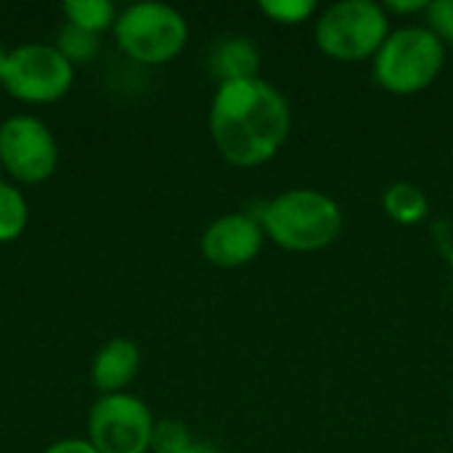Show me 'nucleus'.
<instances>
[{"mask_svg":"<svg viewBox=\"0 0 453 453\" xmlns=\"http://www.w3.org/2000/svg\"><path fill=\"white\" fill-rule=\"evenodd\" d=\"M382 210L401 226H414L422 223L430 212V199L427 194L409 180H398L393 186H388V191L382 194Z\"/></svg>","mask_w":453,"mask_h":453,"instance_id":"obj_12","label":"nucleus"},{"mask_svg":"<svg viewBox=\"0 0 453 453\" xmlns=\"http://www.w3.org/2000/svg\"><path fill=\"white\" fill-rule=\"evenodd\" d=\"M210 72L212 77L226 85V82H244V80H257L260 74V50L255 45V40L242 37V35H231L218 40L210 48Z\"/></svg>","mask_w":453,"mask_h":453,"instance_id":"obj_10","label":"nucleus"},{"mask_svg":"<svg viewBox=\"0 0 453 453\" xmlns=\"http://www.w3.org/2000/svg\"><path fill=\"white\" fill-rule=\"evenodd\" d=\"M138 364H141V350L135 342L130 340H111L101 348V353L96 356L93 364V382L98 390L117 395L122 388H127L135 374H138Z\"/></svg>","mask_w":453,"mask_h":453,"instance_id":"obj_11","label":"nucleus"},{"mask_svg":"<svg viewBox=\"0 0 453 453\" xmlns=\"http://www.w3.org/2000/svg\"><path fill=\"white\" fill-rule=\"evenodd\" d=\"M446 64V45L427 27H403L388 35L374 56V80L395 96L422 93Z\"/></svg>","mask_w":453,"mask_h":453,"instance_id":"obj_3","label":"nucleus"},{"mask_svg":"<svg viewBox=\"0 0 453 453\" xmlns=\"http://www.w3.org/2000/svg\"><path fill=\"white\" fill-rule=\"evenodd\" d=\"M69 24L96 35L114 21V5L109 0H69L61 5Z\"/></svg>","mask_w":453,"mask_h":453,"instance_id":"obj_13","label":"nucleus"},{"mask_svg":"<svg viewBox=\"0 0 453 453\" xmlns=\"http://www.w3.org/2000/svg\"><path fill=\"white\" fill-rule=\"evenodd\" d=\"M427 29L446 45H453V0H433L427 3Z\"/></svg>","mask_w":453,"mask_h":453,"instance_id":"obj_18","label":"nucleus"},{"mask_svg":"<svg viewBox=\"0 0 453 453\" xmlns=\"http://www.w3.org/2000/svg\"><path fill=\"white\" fill-rule=\"evenodd\" d=\"M388 13H417V11H427V3L425 0H406V3H398V0H390L388 5H382Z\"/></svg>","mask_w":453,"mask_h":453,"instance_id":"obj_20","label":"nucleus"},{"mask_svg":"<svg viewBox=\"0 0 453 453\" xmlns=\"http://www.w3.org/2000/svg\"><path fill=\"white\" fill-rule=\"evenodd\" d=\"M27 226V204L24 196L8 186L0 183V242H11L16 239Z\"/></svg>","mask_w":453,"mask_h":453,"instance_id":"obj_14","label":"nucleus"},{"mask_svg":"<svg viewBox=\"0 0 453 453\" xmlns=\"http://www.w3.org/2000/svg\"><path fill=\"white\" fill-rule=\"evenodd\" d=\"M191 435L188 430L175 422V419H165L159 425H154V435H151V449L157 453H183L191 446Z\"/></svg>","mask_w":453,"mask_h":453,"instance_id":"obj_16","label":"nucleus"},{"mask_svg":"<svg viewBox=\"0 0 453 453\" xmlns=\"http://www.w3.org/2000/svg\"><path fill=\"white\" fill-rule=\"evenodd\" d=\"M257 223L265 236L289 252H319L340 236L342 210L316 188H292L265 202Z\"/></svg>","mask_w":453,"mask_h":453,"instance_id":"obj_2","label":"nucleus"},{"mask_svg":"<svg viewBox=\"0 0 453 453\" xmlns=\"http://www.w3.org/2000/svg\"><path fill=\"white\" fill-rule=\"evenodd\" d=\"M56 141L50 130L35 117H11L0 127V162L5 170L24 180H45L56 167Z\"/></svg>","mask_w":453,"mask_h":453,"instance_id":"obj_8","label":"nucleus"},{"mask_svg":"<svg viewBox=\"0 0 453 453\" xmlns=\"http://www.w3.org/2000/svg\"><path fill=\"white\" fill-rule=\"evenodd\" d=\"M98 48V40L96 35L74 27V24H66L61 29V37H58V50L66 56V58H77V61H88Z\"/></svg>","mask_w":453,"mask_h":453,"instance_id":"obj_17","label":"nucleus"},{"mask_svg":"<svg viewBox=\"0 0 453 453\" xmlns=\"http://www.w3.org/2000/svg\"><path fill=\"white\" fill-rule=\"evenodd\" d=\"M45 453H98L90 443L85 441H61V443H53Z\"/></svg>","mask_w":453,"mask_h":453,"instance_id":"obj_19","label":"nucleus"},{"mask_svg":"<svg viewBox=\"0 0 453 453\" xmlns=\"http://www.w3.org/2000/svg\"><path fill=\"white\" fill-rule=\"evenodd\" d=\"M260 11L279 24H300L316 13V3L313 0H265L260 3Z\"/></svg>","mask_w":453,"mask_h":453,"instance_id":"obj_15","label":"nucleus"},{"mask_svg":"<svg viewBox=\"0 0 453 453\" xmlns=\"http://www.w3.org/2000/svg\"><path fill=\"white\" fill-rule=\"evenodd\" d=\"M388 35V11L372 0H340L316 21V45L337 61L374 58Z\"/></svg>","mask_w":453,"mask_h":453,"instance_id":"obj_4","label":"nucleus"},{"mask_svg":"<svg viewBox=\"0 0 453 453\" xmlns=\"http://www.w3.org/2000/svg\"><path fill=\"white\" fill-rule=\"evenodd\" d=\"M263 226L255 215H226L202 236V255L218 268H239L252 263L263 250Z\"/></svg>","mask_w":453,"mask_h":453,"instance_id":"obj_9","label":"nucleus"},{"mask_svg":"<svg viewBox=\"0 0 453 453\" xmlns=\"http://www.w3.org/2000/svg\"><path fill=\"white\" fill-rule=\"evenodd\" d=\"M151 435V411L133 395H104L90 411V446L98 453H146Z\"/></svg>","mask_w":453,"mask_h":453,"instance_id":"obj_7","label":"nucleus"},{"mask_svg":"<svg viewBox=\"0 0 453 453\" xmlns=\"http://www.w3.org/2000/svg\"><path fill=\"white\" fill-rule=\"evenodd\" d=\"M183 453H220V451H218V449H212L210 443H196V441H194V443H191V446H188Z\"/></svg>","mask_w":453,"mask_h":453,"instance_id":"obj_21","label":"nucleus"},{"mask_svg":"<svg viewBox=\"0 0 453 453\" xmlns=\"http://www.w3.org/2000/svg\"><path fill=\"white\" fill-rule=\"evenodd\" d=\"M114 35L130 58L165 64L183 50L188 27L186 19L165 3H138L114 21Z\"/></svg>","mask_w":453,"mask_h":453,"instance_id":"obj_5","label":"nucleus"},{"mask_svg":"<svg viewBox=\"0 0 453 453\" xmlns=\"http://www.w3.org/2000/svg\"><path fill=\"white\" fill-rule=\"evenodd\" d=\"M3 85L21 101H56L72 85V64L53 45H21L8 53Z\"/></svg>","mask_w":453,"mask_h":453,"instance_id":"obj_6","label":"nucleus"},{"mask_svg":"<svg viewBox=\"0 0 453 453\" xmlns=\"http://www.w3.org/2000/svg\"><path fill=\"white\" fill-rule=\"evenodd\" d=\"M5 64H8V53L0 48V82H3V74H5Z\"/></svg>","mask_w":453,"mask_h":453,"instance_id":"obj_22","label":"nucleus"},{"mask_svg":"<svg viewBox=\"0 0 453 453\" xmlns=\"http://www.w3.org/2000/svg\"><path fill=\"white\" fill-rule=\"evenodd\" d=\"M289 127V101L263 77L226 82L212 98V141L223 159L236 167H257L273 159L287 143Z\"/></svg>","mask_w":453,"mask_h":453,"instance_id":"obj_1","label":"nucleus"}]
</instances>
